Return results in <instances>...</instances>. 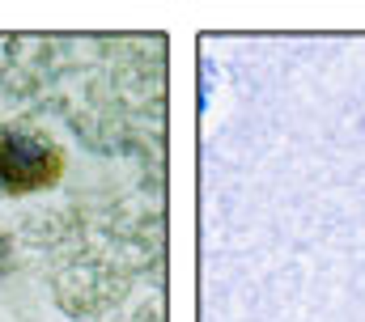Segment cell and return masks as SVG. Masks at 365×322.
<instances>
[{
	"label": "cell",
	"instance_id": "obj_1",
	"mask_svg": "<svg viewBox=\"0 0 365 322\" xmlns=\"http://www.w3.org/2000/svg\"><path fill=\"white\" fill-rule=\"evenodd\" d=\"M0 178L13 191H34L60 178V153L38 145L34 136L0 132Z\"/></svg>",
	"mask_w": 365,
	"mask_h": 322
}]
</instances>
